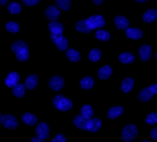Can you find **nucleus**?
<instances>
[{
  "label": "nucleus",
  "instance_id": "obj_1",
  "mask_svg": "<svg viewBox=\"0 0 157 142\" xmlns=\"http://www.w3.org/2000/svg\"><path fill=\"white\" fill-rule=\"evenodd\" d=\"M12 51L15 53V55H16L17 59L19 60V61H26L27 59H29V47H27V45L25 42L23 41H15L13 42L12 44Z\"/></svg>",
  "mask_w": 157,
  "mask_h": 142
},
{
  "label": "nucleus",
  "instance_id": "obj_2",
  "mask_svg": "<svg viewBox=\"0 0 157 142\" xmlns=\"http://www.w3.org/2000/svg\"><path fill=\"white\" fill-rule=\"evenodd\" d=\"M52 103H54V106L57 108V110L63 111V112L69 111L72 106L71 100L65 98L64 96H62V95L56 96V97L54 98V100H52Z\"/></svg>",
  "mask_w": 157,
  "mask_h": 142
},
{
  "label": "nucleus",
  "instance_id": "obj_3",
  "mask_svg": "<svg viewBox=\"0 0 157 142\" xmlns=\"http://www.w3.org/2000/svg\"><path fill=\"white\" fill-rule=\"evenodd\" d=\"M137 136V128L133 124H128L123 128L121 132V139L125 142H131Z\"/></svg>",
  "mask_w": 157,
  "mask_h": 142
},
{
  "label": "nucleus",
  "instance_id": "obj_4",
  "mask_svg": "<svg viewBox=\"0 0 157 142\" xmlns=\"http://www.w3.org/2000/svg\"><path fill=\"white\" fill-rule=\"evenodd\" d=\"M86 22H87L88 26L90 27V30H98L105 25V19L100 15L90 16L88 19H86Z\"/></svg>",
  "mask_w": 157,
  "mask_h": 142
},
{
  "label": "nucleus",
  "instance_id": "obj_5",
  "mask_svg": "<svg viewBox=\"0 0 157 142\" xmlns=\"http://www.w3.org/2000/svg\"><path fill=\"white\" fill-rule=\"evenodd\" d=\"M52 42L60 51H66L68 47V40L62 34H50Z\"/></svg>",
  "mask_w": 157,
  "mask_h": 142
},
{
  "label": "nucleus",
  "instance_id": "obj_6",
  "mask_svg": "<svg viewBox=\"0 0 157 142\" xmlns=\"http://www.w3.org/2000/svg\"><path fill=\"white\" fill-rule=\"evenodd\" d=\"M45 16L50 21H57L60 17V10L55 6H49L45 10Z\"/></svg>",
  "mask_w": 157,
  "mask_h": 142
},
{
  "label": "nucleus",
  "instance_id": "obj_7",
  "mask_svg": "<svg viewBox=\"0 0 157 142\" xmlns=\"http://www.w3.org/2000/svg\"><path fill=\"white\" fill-rule=\"evenodd\" d=\"M36 133L38 138H40L41 140H45L48 138L49 136V128L48 125L46 123H39L36 128Z\"/></svg>",
  "mask_w": 157,
  "mask_h": 142
},
{
  "label": "nucleus",
  "instance_id": "obj_8",
  "mask_svg": "<svg viewBox=\"0 0 157 142\" xmlns=\"http://www.w3.org/2000/svg\"><path fill=\"white\" fill-rule=\"evenodd\" d=\"M2 124L6 126V128L10 130H14L18 126V121L16 120V118L12 115H4L2 116Z\"/></svg>",
  "mask_w": 157,
  "mask_h": 142
},
{
  "label": "nucleus",
  "instance_id": "obj_9",
  "mask_svg": "<svg viewBox=\"0 0 157 142\" xmlns=\"http://www.w3.org/2000/svg\"><path fill=\"white\" fill-rule=\"evenodd\" d=\"M48 85L52 91L57 92V91H60L61 88L63 87V85H64V80H63L60 76H54V77L49 80Z\"/></svg>",
  "mask_w": 157,
  "mask_h": 142
},
{
  "label": "nucleus",
  "instance_id": "obj_10",
  "mask_svg": "<svg viewBox=\"0 0 157 142\" xmlns=\"http://www.w3.org/2000/svg\"><path fill=\"white\" fill-rule=\"evenodd\" d=\"M19 80H20V77H19V75H18V73L12 72V73H10V74L6 76L4 82H6V87L13 88V87H15L17 84H18Z\"/></svg>",
  "mask_w": 157,
  "mask_h": 142
},
{
  "label": "nucleus",
  "instance_id": "obj_11",
  "mask_svg": "<svg viewBox=\"0 0 157 142\" xmlns=\"http://www.w3.org/2000/svg\"><path fill=\"white\" fill-rule=\"evenodd\" d=\"M151 55H152V49L150 45L145 44L143 47H140V49H139V58H140V60L148 61L151 58Z\"/></svg>",
  "mask_w": 157,
  "mask_h": 142
},
{
  "label": "nucleus",
  "instance_id": "obj_12",
  "mask_svg": "<svg viewBox=\"0 0 157 142\" xmlns=\"http://www.w3.org/2000/svg\"><path fill=\"white\" fill-rule=\"evenodd\" d=\"M102 126V121L98 118H91L88 120L87 124V131L91 132V133H95L101 128Z\"/></svg>",
  "mask_w": 157,
  "mask_h": 142
},
{
  "label": "nucleus",
  "instance_id": "obj_13",
  "mask_svg": "<svg viewBox=\"0 0 157 142\" xmlns=\"http://www.w3.org/2000/svg\"><path fill=\"white\" fill-rule=\"evenodd\" d=\"M73 123H75V125L77 126L78 128H80V130L87 131L88 120H87V119H85L82 115L75 116V117L73 118Z\"/></svg>",
  "mask_w": 157,
  "mask_h": 142
},
{
  "label": "nucleus",
  "instance_id": "obj_14",
  "mask_svg": "<svg viewBox=\"0 0 157 142\" xmlns=\"http://www.w3.org/2000/svg\"><path fill=\"white\" fill-rule=\"evenodd\" d=\"M126 36L130 39H140L143 37V32L140 30L136 29V27H129V29L126 30Z\"/></svg>",
  "mask_w": 157,
  "mask_h": 142
},
{
  "label": "nucleus",
  "instance_id": "obj_15",
  "mask_svg": "<svg viewBox=\"0 0 157 142\" xmlns=\"http://www.w3.org/2000/svg\"><path fill=\"white\" fill-rule=\"evenodd\" d=\"M154 94L152 93V91L150 90V87H145L144 90H141L138 94V98L140 101L143 102H148L153 98Z\"/></svg>",
  "mask_w": 157,
  "mask_h": 142
},
{
  "label": "nucleus",
  "instance_id": "obj_16",
  "mask_svg": "<svg viewBox=\"0 0 157 142\" xmlns=\"http://www.w3.org/2000/svg\"><path fill=\"white\" fill-rule=\"evenodd\" d=\"M114 23L120 30H127L129 29V21L127 18L123 16H116L114 18Z\"/></svg>",
  "mask_w": 157,
  "mask_h": 142
},
{
  "label": "nucleus",
  "instance_id": "obj_17",
  "mask_svg": "<svg viewBox=\"0 0 157 142\" xmlns=\"http://www.w3.org/2000/svg\"><path fill=\"white\" fill-rule=\"evenodd\" d=\"M156 17H157V11L155 9H151L145 12V14L143 15V20L147 22V23H151V22H153L156 19Z\"/></svg>",
  "mask_w": 157,
  "mask_h": 142
},
{
  "label": "nucleus",
  "instance_id": "obj_18",
  "mask_svg": "<svg viewBox=\"0 0 157 142\" xmlns=\"http://www.w3.org/2000/svg\"><path fill=\"white\" fill-rule=\"evenodd\" d=\"M111 74H112V68H111L109 65H105V67H101L100 70H98V78L102 80H106L108 79L109 77L111 76Z\"/></svg>",
  "mask_w": 157,
  "mask_h": 142
},
{
  "label": "nucleus",
  "instance_id": "obj_19",
  "mask_svg": "<svg viewBox=\"0 0 157 142\" xmlns=\"http://www.w3.org/2000/svg\"><path fill=\"white\" fill-rule=\"evenodd\" d=\"M123 113H124V110L121 106H113V108H111L110 110L108 111L107 116L109 119H115V118L120 117Z\"/></svg>",
  "mask_w": 157,
  "mask_h": 142
},
{
  "label": "nucleus",
  "instance_id": "obj_20",
  "mask_svg": "<svg viewBox=\"0 0 157 142\" xmlns=\"http://www.w3.org/2000/svg\"><path fill=\"white\" fill-rule=\"evenodd\" d=\"M48 30L52 34H62L63 25L58 21H50L48 24Z\"/></svg>",
  "mask_w": 157,
  "mask_h": 142
},
{
  "label": "nucleus",
  "instance_id": "obj_21",
  "mask_svg": "<svg viewBox=\"0 0 157 142\" xmlns=\"http://www.w3.org/2000/svg\"><path fill=\"white\" fill-rule=\"evenodd\" d=\"M22 121H23L26 125L33 126L37 123V117L35 115H33V114L25 113L22 115Z\"/></svg>",
  "mask_w": 157,
  "mask_h": 142
},
{
  "label": "nucleus",
  "instance_id": "obj_22",
  "mask_svg": "<svg viewBox=\"0 0 157 142\" xmlns=\"http://www.w3.org/2000/svg\"><path fill=\"white\" fill-rule=\"evenodd\" d=\"M38 84V77L36 75H29L25 81V87L27 90H34Z\"/></svg>",
  "mask_w": 157,
  "mask_h": 142
},
{
  "label": "nucleus",
  "instance_id": "obj_23",
  "mask_svg": "<svg viewBox=\"0 0 157 142\" xmlns=\"http://www.w3.org/2000/svg\"><path fill=\"white\" fill-rule=\"evenodd\" d=\"M133 85H134V81L132 78H126V79H124V81L121 82V88L124 93H129L132 90Z\"/></svg>",
  "mask_w": 157,
  "mask_h": 142
},
{
  "label": "nucleus",
  "instance_id": "obj_24",
  "mask_svg": "<svg viewBox=\"0 0 157 142\" xmlns=\"http://www.w3.org/2000/svg\"><path fill=\"white\" fill-rule=\"evenodd\" d=\"M75 29H77V31L81 33H89L91 31L90 27L88 26L87 22H86V20H80V21H78L75 23Z\"/></svg>",
  "mask_w": 157,
  "mask_h": 142
},
{
  "label": "nucleus",
  "instance_id": "obj_25",
  "mask_svg": "<svg viewBox=\"0 0 157 142\" xmlns=\"http://www.w3.org/2000/svg\"><path fill=\"white\" fill-rule=\"evenodd\" d=\"M66 56L67 58L72 62H78L80 60L81 56H80V53L78 52L77 50H73V49H70V50H67L66 52Z\"/></svg>",
  "mask_w": 157,
  "mask_h": 142
},
{
  "label": "nucleus",
  "instance_id": "obj_26",
  "mask_svg": "<svg viewBox=\"0 0 157 142\" xmlns=\"http://www.w3.org/2000/svg\"><path fill=\"white\" fill-rule=\"evenodd\" d=\"M93 84H94V81L91 77H84L80 82V85L83 90H89L93 87Z\"/></svg>",
  "mask_w": 157,
  "mask_h": 142
},
{
  "label": "nucleus",
  "instance_id": "obj_27",
  "mask_svg": "<svg viewBox=\"0 0 157 142\" xmlns=\"http://www.w3.org/2000/svg\"><path fill=\"white\" fill-rule=\"evenodd\" d=\"M81 115L83 116L85 119H87V120H89V119L92 118L93 116V110L92 108H91L90 105H84L82 108V110H81Z\"/></svg>",
  "mask_w": 157,
  "mask_h": 142
},
{
  "label": "nucleus",
  "instance_id": "obj_28",
  "mask_svg": "<svg viewBox=\"0 0 157 142\" xmlns=\"http://www.w3.org/2000/svg\"><path fill=\"white\" fill-rule=\"evenodd\" d=\"M13 94H14V95L16 96V97H18V98L23 97L24 94H25V85L18 83L16 87H13Z\"/></svg>",
  "mask_w": 157,
  "mask_h": 142
},
{
  "label": "nucleus",
  "instance_id": "obj_29",
  "mask_svg": "<svg viewBox=\"0 0 157 142\" xmlns=\"http://www.w3.org/2000/svg\"><path fill=\"white\" fill-rule=\"evenodd\" d=\"M118 60L121 63H132L134 61V56L130 53H123L118 56Z\"/></svg>",
  "mask_w": 157,
  "mask_h": 142
},
{
  "label": "nucleus",
  "instance_id": "obj_30",
  "mask_svg": "<svg viewBox=\"0 0 157 142\" xmlns=\"http://www.w3.org/2000/svg\"><path fill=\"white\" fill-rule=\"evenodd\" d=\"M56 3H57V6L59 9L63 10V11H68L71 6V2L70 0H55Z\"/></svg>",
  "mask_w": 157,
  "mask_h": 142
},
{
  "label": "nucleus",
  "instance_id": "obj_31",
  "mask_svg": "<svg viewBox=\"0 0 157 142\" xmlns=\"http://www.w3.org/2000/svg\"><path fill=\"white\" fill-rule=\"evenodd\" d=\"M7 11L11 13V14H19L21 12V6H20L18 2H12L7 6Z\"/></svg>",
  "mask_w": 157,
  "mask_h": 142
},
{
  "label": "nucleus",
  "instance_id": "obj_32",
  "mask_svg": "<svg viewBox=\"0 0 157 142\" xmlns=\"http://www.w3.org/2000/svg\"><path fill=\"white\" fill-rule=\"evenodd\" d=\"M100 58H101V51L100 50H98V49H93V50L90 51V53H89L90 61L97 62V61L100 60Z\"/></svg>",
  "mask_w": 157,
  "mask_h": 142
},
{
  "label": "nucleus",
  "instance_id": "obj_33",
  "mask_svg": "<svg viewBox=\"0 0 157 142\" xmlns=\"http://www.w3.org/2000/svg\"><path fill=\"white\" fill-rule=\"evenodd\" d=\"M6 31L11 32V33H18L19 30H20V26L17 22H14V21H10L7 22L6 25Z\"/></svg>",
  "mask_w": 157,
  "mask_h": 142
},
{
  "label": "nucleus",
  "instance_id": "obj_34",
  "mask_svg": "<svg viewBox=\"0 0 157 142\" xmlns=\"http://www.w3.org/2000/svg\"><path fill=\"white\" fill-rule=\"evenodd\" d=\"M95 37L98 38V40H102V41H107L110 38V35H109L108 32L104 31V30H98L95 33Z\"/></svg>",
  "mask_w": 157,
  "mask_h": 142
},
{
  "label": "nucleus",
  "instance_id": "obj_35",
  "mask_svg": "<svg viewBox=\"0 0 157 142\" xmlns=\"http://www.w3.org/2000/svg\"><path fill=\"white\" fill-rule=\"evenodd\" d=\"M146 123L148 124H156L157 123V113H152L150 115H148V117L146 118Z\"/></svg>",
  "mask_w": 157,
  "mask_h": 142
},
{
  "label": "nucleus",
  "instance_id": "obj_36",
  "mask_svg": "<svg viewBox=\"0 0 157 142\" xmlns=\"http://www.w3.org/2000/svg\"><path fill=\"white\" fill-rule=\"evenodd\" d=\"M52 142H66V139H65V137L62 134H59V135H57L52 139Z\"/></svg>",
  "mask_w": 157,
  "mask_h": 142
},
{
  "label": "nucleus",
  "instance_id": "obj_37",
  "mask_svg": "<svg viewBox=\"0 0 157 142\" xmlns=\"http://www.w3.org/2000/svg\"><path fill=\"white\" fill-rule=\"evenodd\" d=\"M22 2L27 6H33L39 2V0H22Z\"/></svg>",
  "mask_w": 157,
  "mask_h": 142
},
{
  "label": "nucleus",
  "instance_id": "obj_38",
  "mask_svg": "<svg viewBox=\"0 0 157 142\" xmlns=\"http://www.w3.org/2000/svg\"><path fill=\"white\" fill-rule=\"evenodd\" d=\"M150 135H151V137H152V139H154V140H156V141H157V128H153V130L151 131Z\"/></svg>",
  "mask_w": 157,
  "mask_h": 142
},
{
  "label": "nucleus",
  "instance_id": "obj_39",
  "mask_svg": "<svg viewBox=\"0 0 157 142\" xmlns=\"http://www.w3.org/2000/svg\"><path fill=\"white\" fill-rule=\"evenodd\" d=\"M150 87V90L152 91V93L153 94H157V83L156 84L151 85V87Z\"/></svg>",
  "mask_w": 157,
  "mask_h": 142
},
{
  "label": "nucleus",
  "instance_id": "obj_40",
  "mask_svg": "<svg viewBox=\"0 0 157 142\" xmlns=\"http://www.w3.org/2000/svg\"><path fill=\"white\" fill-rule=\"evenodd\" d=\"M30 142H43V140H41L40 138H38V137H36V138H33L32 141Z\"/></svg>",
  "mask_w": 157,
  "mask_h": 142
},
{
  "label": "nucleus",
  "instance_id": "obj_41",
  "mask_svg": "<svg viewBox=\"0 0 157 142\" xmlns=\"http://www.w3.org/2000/svg\"><path fill=\"white\" fill-rule=\"evenodd\" d=\"M103 1H104V0H92L93 3H94V4H98H98L102 3Z\"/></svg>",
  "mask_w": 157,
  "mask_h": 142
},
{
  "label": "nucleus",
  "instance_id": "obj_42",
  "mask_svg": "<svg viewBox=\"0 0 157 142\" xmlns=\"http://www.w3.org/2000/svg\"><path fill=\"white\" fill-rule=\"evenodd\" d=\"M9 2V0H0V6H6Z\"/></svg>",
  "mask_w": 157,
  "mask_h": 142
},
{
  "label": "nucleus",
  "instance_id": "obj_43",
  "mask_svg": "<svg viewBox=\"0 0 157 142\" xmlns=\"http://www.w3.org/2000/svg\"><path fill=\"white\" fill-rule=\"evenodd\" d=\"M137 2H139V3H144V2H146V1H148V0H136Z\"/></svg>",
  "mask_w": 157,
  "mask_h": 142
},
{
  "label": "nucleus",
  "instance_id": "obj_44",
  "mask_svg": "<svg viewBox=\"0 0 157 142\" xmlns=\"http://www.w3.org/2000/svg\"><path fill=\"white\" fill-rule=\"evenodd\" d=\"M2 123V116H1V114H0V124Z\"/></svg>",
  "mask_w": 157,
  "mask_h": 142
},
{
  "label": "nucleus",
  "instance_id": "obj_45",
  "mask_svg": "<svg viewBox=\"0 0 157 142\" xmlns=\"http://www.w3.org/2000/svg\"><path fill=\"white\" fill-rule=\"evenodd\" d=\"M144 142H150V141H144Z\"/></svg>",
  "mask_w": 157,
  "mask_h": 142
},
{
  "label": "nucleus",
  "instance_id": "obj_46",
  "mask_svg": "<svg viewBox=\"0 0 157 142\" xmlns=\"http://www.w3.org/2000/svg\"><path fill=\"white\" fill-rule=\"evenodd\" d=\"M156 59H157V54H156Z\"/></svg>",
  "mask_w": 157,
  "mask_h": 142
},
{
  "label": "nucleus",
  "instance_id": "obj_47",
  "mask_svg": "<svg viewBox=\"0 0 157 142\" xmlns=\"http://www.w3.org/2000/svg\"><path fill=\"white\" fill-rule=\"evenodd\" d=\"M156 1H157V0H156Z\"/></svg>",
  "mask_w": 157,
  "mask_h": 142
}]
</instances>
